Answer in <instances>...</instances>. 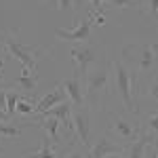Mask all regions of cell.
<instances>
[{
    "label": "cell",
    "mask_w": 158,
    "mask_h": 158,
    "mask_svg": "<svg viewBox=\"0 0 158 158\" xmlns=\"http://www.w3.org/2000/svg\"><path fill=\"white\" fill-rule=\"evenodd\" d=\"M152 146H154V148H156V150H158V137H156V139H154V143H152Z\"/></svg>",
    "instance_id": "cell-31"
},
{
    "label": "cell",
    "mask_w": 158,
    "mask_h": 158,
    "mask_svg": "<svg viewBox=\"0 0 158 158\" xmlns=\"http://www.w3.org/2000/svg\"><path fill=\"white\" fill-rule=\"evenodd\" d=\"M72 120H74V137L78 139V143L89 150L91 148V112L89 108H74L72 112Z\"/></svg>",
    "instance_id": "cell-6"
},
{
    "label": "cell",
    "mask_w": 158,
    "mask_h": 158,
    "mask_svg": "<svg viewBox=\"0 0 158 158\" xmlns=\"http://www.w3.org/2000/svg\"><path fill=\"white\" fill-rule=\"evenodd\" d=\"M97 17H99V13L91 11L86 17H82V19L78 21V25H76L74 30H57L55 36L59 38V40H68V42H86L89 36H91V30H93Z\"/></svg>",
    "instance_id": "cell-5"
},
{
    "label": "cell",
    "mask_w": 158,
    "mask_h": 158,
    "mask_svg": "<svg viewBox=\"0 0 158 158\" xmlns=\"http://www.w3.org/2000/svg\"><path fill=\"white\" fill-rule=\"evenodd\" d=\"M15 114H23V116H36V108H34V103L19 99V101H17V108H15Z\"/></svg>",
    "instance_id": "cell-19"
},
{
    "label": "cell",
    "mask_w": 158,
    "mask_h": 158,
    "mask_svg": "<svg viewBox=\"0 0 158 158\" xmlns=\"http://www.w3.org/2000/svg\"><path fill=\"white\" fill-rule=\"evenodd\" d=\"M59 158H86V150L78 143L76 137H70L68 146L59 150Z\"/></svg>",
    "instance_id": "cell-16"
},
{
    "label": "cell",
    "mask_w": 158,
    "mask_h": 158,
    "mask_svg": "<svg viewBox=\"0 0 158 158\" xmlns=\"http://www.w3.org/2000/svg\"><path fill=\"white\" fill-rule=\"evenodd\" d=\"M2 47H4V51H6L11 57H15V59L21 61L23 68L32 70V72H38L36 70V61H38V53H40L38 49L27 47V44H21V42H17L15 38H6Z\"/></svg>",
    "instance_id": "cell-4"
},
{
    "label": "cell",
    "mask_w": 158,
    "mask_h": 158,
    "mask_svg": "<svg viewBox=\"0 0 158 158\" xmlns=\"http://www.w3.org/2000/svg\"><path fill=\"white\" fill-rule=\"evenodd\" d=\"M91 4H93V11H95V13L103 15V6H106V0H91Z\"/></svg>",
    "instance_id": "cell-23"
},
{
    "label": "cell",
    "mask_w": 158,
    "mask_h": 158,
    "mask_svg": "<svg viewBox=\"0 0 158 158\" xmlns=\"http://www.w3.org/2000/svg\"><path fill=\"white\" fill-rule=\"evenodd\" d=\"M2 154H6V148H4V143H2V139H0V156Z\"/></svg>",
    "instance_id": "cell-28"
},
{
    "label": "cell",
    "mask_w": 158,
    "mask_h": 158,
    "mask_svg": "<svg viewBox=\"0 0 158 158\" xmlns=\"http://www.w3.org/2000/svg\"><path fill=\"white\" fill-rule=\"evenodd\" d=\"M148 6H150V9H148L150 15H156V13H158V0H150V4H148Z\"/></svg>",
    "instance_id": "cell-25"
},
{
    "label": "cell",
    "mask_w": 158,
    "mask_h": 158,
    "mask_svg": "<svg viewBox=\"0 0 158 158\" xmlns=\"http://www.w3.org/2000/svg\"><path fill=\"white\" fill-rule=\"evenodd\" d=\"M112 70H114L116 93H118L122 106H124V112L139 114L137 112V99H135V89H137L135 65H129L122 57H118V59H114V63H112Z\"/></svg>",
    "instance_id": "cell-1"
},
{
    "label": "cell",
    "mask_w": 158,
    "mask_h": 158,
    "mask_svg": "<svg viewBox=\"0 0 158 158\" xmlns=\"http://www.w3.org/2000/svg\"><path fill=\"white\" fill-rule=\"evenodd\" d=\"M106 158H124V154H122V152L120 154H110V156H106Z\"/></svg>",
    "instance_id": "cell-29"
},
{
    "label": "cell",
    "mask_w": 158,
    "mask_h": 158,
    "mask_svg": "<svg viewBox=\"0 0 158 158\" xmlns=\"http://www.w3.org/2000/svg\"><path fill=\"white\" fill-rule=\"evenodd\" d=\"M110 72L108 65H95L93 63V70H89L85 78V103L91 110H97L110 91Z\"/></svg>",
    "instance_id": "cell-2"
},
{
    "label": "cell",
    "mask_w": 158,
    "mask_h": 158,
    "mask_svg": "<svg viewBox=\"0 0 158 158\" xmlns=\"http://www.w3.org/2000/svg\"><path fill=\"white\" fill-rule=\"evenodd\" d=\"M6 91L9 86H0V110L6 112Z\"/></svg>",
    "instance_id": "cell-22"
},
{
    "label": "cell",
    "mask_w": 158,
    "mask_h": 158,
    "mask_svg": "<svg viewBox=\"0 0 158 158\" xmlns=\"http://www.w3.org/2000/svg\"><path fill=\"white\" fill-rule=\"evenodd\" d=\"M2 82H4V74L0 72V86H2Z\"/></svg>",
    "instance_id": "cell-30"
},
{
    "label": "cell",
    "mask_w": 158,
    "mask_h": 158,
    "mask_svg": "<svg viewBox=\"0 0 158 158\" xmlns=\"http://www.w3.org/2000/svg\"><path fill=\"white\" fill-rule=\"evenodd\" d=\"M141 133V122H139V114H131V112H116L110 116V127L108 135L120 143L122 148H127L131 141H135Z\"/></svg>",
    "instance_id": "cell-3"
},
{
    "label": "cell",
    "mask_w": 158,
    "mask_h": 158,
    "mask_svg": "<svg viewBox=\"0 0 158 158\" xmlns=\"http://www.w3.org/2000/svg\"><path fill=\"white\" fill-rule=\"evenodd\" d=\"M57 4H59V11L61 13H70L74 6V0H57Z\"/></svg>",
    "instance_id": "cell-21"
},
{
    "label": "cell",
    "mask_w": 158,
    "mask_h": 158,
    "mask_svg": "<svg viewBox=\"0 0 158 158\" xmlns=\"http://www.w3.org/2000/svg\"><path fill=\"white\" fill-rule=\"evenodd\" d=\"M9 120H13V118L6 114V112H2V110H0V122H9Z\"/></svg>",
    "instance_id": "cell-26"
},
{
    "label": "cell",
    "mask_w": 158,
    "mask_h": 158,
    "mask_svg": "<svg viewBox=\"0 0 158 158\" xmlns=\"http://www.w3.org/2000/svg\"><path fill=\"white\" fill-rule=\"evenodd\" d=\"M70 55H72V59L76 61L78 72L82 74V78H86L89 68L95 63V53H93V49H89V47H82V49H72V51H70Z\"/></svg>",
    "instance_id": "cell-12"
},
{
    "label": "cell",
    "mask_w": 158,
    "mask_h": 158,
    "mask_svg": "<svg viewBox=\"0 0 158 158\" xmlns=\"http://www.w3.org/2000/svg\"><path fill=\"white\" fill-rule=\"evenodd\" d=\"M15 86L19 91H25V95L30 99H34L36 97V86H38V72H32V70L23 68L21 74L17 76V80H15Z\"/></svg>",
    "instance_id": "cell-10"
},
{
    "label": "cell",
    "mask_w": 158,
    "mask_h": 158,
    "mask_svg": "<svg viewBox=\"0 0 158 158\" xmlns=\"http://www.w3.org/2000/svg\"><path fill=\"white\" fill-rule=\"evenodd\" d=\"M106 4L114 6V9H137V11H143L141 0H106Z\"/></svg>",
    "instance_id": "cell-17"
},
{
    "label": "cell",
    "mask_w": 158,
    "mask_h": 158,
    "mask_svg": "<svg viewBox=\"0 0 158 158\" xmlns=\"http://www.w3.org/2000/svg\"><path fill=\"white\" fill-rule=\"evenodd\" d=\"M156 57H158V42H148L139 55V59H137V70L141 74L150 72L152 65L156 63Z\"/></svg>",
    "instance_id": "cell-14"
},
{
    "label": "cell",
    "mask_w": 158,
    "mask_h": 158,
    "mask_svg": "<svg viewBox=\"0 0 158 158\" xmlns=\"http://www.w3.org/2000/svg\"><path fill=\"white\" fill-rule=\"evenodd\" d=\"M146 95L158 106V80H152V82L146 86Z\"/></svg>",
    "instance_id": "cell-20"
},
{
    "label": "cell",
    "mask_w": 158,
    "mask_h": 158,
    "mask_svg": "<svg viewBox=\"0 0 158 158\" xmlns=\"http://www.w3.org/2000/svg\"><path fill=\"white\" fill-rule=\"evenodd\" d=\"M63 89H65V95H68V99H70V103L74 108L85 106V78H82V74L78 70L74 72V76L70 80L63 82Z\"/></svg>",
    "instance_id": "cell-8"
},
{
    "label": "cell",
    "mask_w": 158,
    "mask_h": 158,
    "mask_svg": "<svg viewBox=\"0 0 158 158\" xmlns=\"http://www.w3.org/2000/svg\"><path fill=\"white\" fill-rule=\"evenodd\" d=\"M141 129H143L146 133H150V135L156 137V135H158V112H152V114L148 116L146 124H141Z\"/></svg>",
    "instance_id": "cell-18"
},
{
    "label": "cell",
    "mask_w": 158,
    "mask_h": 158,
    "mask_svg": "<svg viewBox=\"0 0 158 158\" xmlns=\"http://www.w3.org/2000/svg\"><path fill=\"white\" fill-rule=\"evenodd\" d=\"M23 158H59V150L53 146L51 139L44 135V137H42V146H40V150L30 152V154H25Z\"/></svg>",
    "instance_id": "cell-15"
},
{
    "label": "cell",
    "mask_w": 158,
    "mask_h": 158,
    "mask_svg": "<svg viewBox=\"0 0 158 158\" xmlns=\"http://www.w3.org/2000/svg\"><path fill=\"white\" fill-rule=\"evenodd\" d=\"M65 99H68V95H65V89H63V85H57V86H55V89L49 93V95H44V97L38 101V106H36V116H38V114H44L47 110L55 108L57 103L65 101Z\"/></svg>",
    "instance_id": "cell-11"
},
{
    "label": "cell",
    "mask_w": 158,
    "mask_h": 158,
    "mask_svg": "<svg viewBox=\"0 0 158 158\" xmlns=\"http://www.w3.org/2000/svg\"><path fill=\"white\" fill-rule=\"evenodd\" d=\"M143 158H158V150L152 146V143H150V146H148V150H146V156H143Z\"/></svg>",
    "instance_id": "cell-24"
},
{
    "label": "cell",
    "mask_w": 158,
    "mask_h": 158,
    "mask_svg": "<svg viewBox=\"0 0 158 158\" xmlns=\"http://www.w3.org/2000/svg\"><path fill=\"white\" fill-rule=\"evenodd\" d=\"M4 65H6V57H4V53L0 51V72L4 70Z\"/></svg>",
    "instance_id": "cell-27"
},
{
    "label": "cell",
    "mask_w": 158,
    "mask_h": 158,
    "mask_svg": "<svg viewBox=\"0 0 158 158\" xmlns=\"http://www.w3.org/2000/svg\"><path fill=\"white\" fill-rule=\"evenodd\" d=\"M154 135H150V133H146L143 129H141V133H139V137L135 139V141H131L129 146L124 148V158H143L146 156V150H148V146L150 143H154Z\"/></svg>",
    "instance_id": "cell-9"
},
{
    "label": "cell",
    "mask_w": 158,
    "mask_h": 158,
    "mask_svg": "<svg viewBox=\"0 0 158 158\" xmlns=\"http://www.w3.org/2000/svg\"><path fill=\"white\" fill-rule=\"evenodd\" d=\"M120 152H124V148L120 143H116L108 133H103L95 141V146H91L86 150V158H106L110 154H120Z\"/></svg>",
    "instance_id": "cell-7"
},
{
    "label": "cell",
    "mask_w": 158,
    "mask_h": 158,
    "mask_svg": "<svg viewBox=\"0 0 158 158\" xmlns=\"http://www.w3.org/2000/svg\"><path fill=\"white\" fill-rule=\"evenodd\" d=\"M34 122H36L34 118H32V120H23V122H15V120L0 122V139H2V141H11L15 137H19V135L23 133L27 127H32Z\"/></svg>",
    "instance_id": "cell-13"
}]
</instances>
